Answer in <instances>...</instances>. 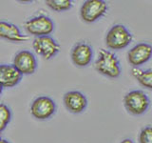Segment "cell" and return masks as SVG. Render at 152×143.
Returning a JSON list of instances; mask_svg holds the SVG:
<instances>
[{
	"label": "cell",
	"instance_id": "1",
	"mask_svg": "<svg viewBox=\"0 0 152 143\" xmlns=\"http://www.w3.org/2000/svg\"><path fill=\"white\" fill-rule=\"evenodd\" d=\"M95 68L100 74L111 78H117L121 74L120 61L112 52L100 49Z\"/></svg>",
	"mask_w": 152,
	"mask_h": 143
},
{
	"label": "cell",
	"instance_id": "2",
	"mask_svg": "<svg viewBox=\"0 0 152 143\" xmlns=\"http://www.w3.org/2000/svg\"><path fill=\"white\" fill-rule=\"evenodd\" d=\"M132 35L122 24L111 27L106 36V44L110 50L125 49L132 41Z\"/></svg>",
	"mask_w": 152,
	"mask_h": 143
},
{
	"label": "cell",
	"instance_id": "3",
	"mask_svg": "<svg viewBox=\"0 0 152 143\" xmlns=\"http://www.w3.org/2000/svg\"><path fill=\"white\" fill-rule=\"evenodd\" d=\"M124 105L128 113L134 116L145 114L150 105L148 97L141 90L131 91L124 97Z\"/></svg>",
	"mask_w": 152,
	"mask_h": 143
},
{
	"label": "cell",
	"instance_id": "4",
	"mask_svg": "<svg viewBox=\"0 0 152 143\" xmlns=\"http://www.w3.org/2000/svg\"><path fill=\"white\" fill-rule=\"evenodd\" d=\"M24 27L30 35L40 37L50 35L54 30V23L49 16L41 14L28 19L24 24Z\"/></svg>",
	"mask_w": 152,
	"mask_h": 143
},
{
	"label": "cell",
	"instance_id": "5",
	"mask_svg": "<svg viewBox=\"0 0 152 143\" xmlns=\"http://www.w3.org/2000/svg\"><path fill=\"white\" fill-rule=\"evenodd\" d=\"M107 12V5L103 0H88L80 10L81 18L87 23H92L104 16Z\"/></svg>",
	"mask_w": 152,
	"mask_h": 143
},
{
	"label": "cell",
	"instance_id": "6",
	"mask_svg": "<svg viewBox=\"0 0 152 143\" xmlns=\"http://www.w3.org/2000/svg\"><path fill=\"white\" fill-rule=\"evenodd\" d=\"M32 47L36 54L43 56L46 60L51 59L60 51V45L50 35L35 37Z\"/></svg>",
	"mask_w": 152,
	"mask_h": 143
},
{
	"label": "cell",
	"instance_id": "7",
	"mask_svg": "<svg viewBox=\"0 0 152 143\" xmlns=\"http://www.w3.org/2000/svg\"><path fill=\"white\" fill-rule=\"evenodd\" d=\"M55 111V102L49 97H37L31 105V113L32 116L39 120H46L50 118L53 116Z\"/></svg>",
	"mask_w": 152,
	"mask_h": 143
},
{
	"label": "cell",
	"instance_id": "8",
	"mask_svg": "<svg viewBox=\"0 0 152 143\" xmlns=\"http://www.w3.org/2000/svg\"><path fill=\"white\" fill-rule=\"evenodd\" d=\"M12 65L22 75H28L35 73L37 69V60L31 52L23 50L15 55Z\"/></svg>",
	"mask_w": 152,
	"mask_h": 143
},
{
	"label": "cell",
	"instance_id": "9",
	"mask_svg": "<svg viewBox=\"0 0 152 143\" xmlns=\"http://www.w3.org/2000/svg\"><path fill=\"white\" fill-rule=\"evenodd\" d=\"M152 56V46L148 43H139L127 52L128 62L133 67L145 64Z\"/></svg>",
	"mask_w": 152,
	"mask_h": 143
},
{
	"label": "cell",
	"instance_id": "10",
	"mask_svg": "<svg viewBox=\"0 0 152 143\" xmlns=\"http://www.w3.org/2000/svg\"><path fill=\"white\" fill-rule=\"evenodd\" d=\"M92 57V48L86 42H80L76 44L71 51V60L77 67L88 66L91 62Z\"/></svg>",
	"mask_w": 152,
	"mask_h": 143
},
{
	"label": "cell",
	"instance_id": "11",
	"mask_svg": "<svg viewBox=\"0 0 152 143\" xmlns=\"http://www.w3.org/2000/svg\"><path fill=\"white\" fill-rule=\"evenodd\" d=\"M64 104L70 113L80 114L88 106V99L78 91H70L64 95Z\"/></svg>",
	"mask_w": 152,
	"mask_h": 143
},
{
	"label": "cell",
	"instance_id": "12",
	"mask_svg": "<svg viewBox=\"0 0 152 143\" xmlns=\"http://www.w3.org/2000/svg\"><path fill=\"white\" fill-rule=\"evenodd\" d=\"M22 74L13 65L0 64V84L3 88H12L22 79Z\"/></svg>",
	"mask_w": 152,
	"mask_h": 143
},
{
	"label": "cell",
	"instance_id": "13",
	"mask_svg": "<svg viewBox=\"0 0 152 143\" xmlns=\"http://www.w3.org/2000/svg\"><path fill=\"white\" fill-rule=\"evenodd\" d=\"M0 38L12 42L21 43L28 40V36L24 35L20 29L12 23L6 21H0Z\"/></svg>",
	"mask_w": 152,
	"mask_h": 143
},
{
	"label": "cell",
	"instance_id": "14",
	"mask_svg": "<svg viewBox=\"0 0 152 143\" xmlns=\"http://www.w3.org/2000/svg\"><path fill=\"white\" fill-rule=\"evenodd\" d=\"M131 74L142 87L152 90V70L142 71L140 69L133 68L131 70Z\"/></svg>",
	"mask_w": 152,
	"mask_h": 143
},
{
	"label": "cell",
	"instance_id": "15",
	"mask_svg": "<svg viewBox=\"0 0 152 143\" xmlns=\"http://www.w3.org/2000/svg\"><path fill=\"white\" fill-rule=\"evenodd\" d=\"M47 6L55 12H65L68 11L72 6L70 0H47Z\"/></svg>",
	"mask_w": 152,
	"mask_h": 143
},
{
	"label": "cell",
	"instance_id": "16",
	"mask_svg": "<svg viewBox=\"0 0 152 143\" xmlns=\"http://www.w3.org/2000/svg\"><path fill=\"white\" fill-rule=\"evenodd\" d=\"M12 119V112L6 104L0 103V133L5 130Z\"/></svg>",
	"mask_w": 152,
	"mask_h": 143
},
{
	"label": "cell",
	"instance_id": "17",
	"mask_svg": "<svg viewBox=\"0 0 152 143\" xmlns=\"http://www.w3.org/2000/svg\"><path fill=\"white\" fill-rule=\"evenodd\" d=\"M140 143H152V126H146L139 135Z\"/></svg>",
	"mask_w": 152,
	"mask_h": 143
},
{
	"label": "cell",
	"instance_id": "18",
	"mask_svg": "<svg viewBox=\"0 0 152 143\" xmlns=\"http://www.w3.org/2000/svg\"><path fill=\"white\" fill-rule=\"evenodd\" d=\"M121 143H133V141L129 139V138H126V139H124Z\"/></svg>",
	"mask_w": 152,
	"mask_h": 143
},
{
	"label": "cell",
	"instance_id": "19",
	"mask_svg": "<svg viewBox=\"0 0 152 143\" xmlns=\"http://www.w3.org/2000/svg\"><path fill=\"white\" fill-rule=\"evenodd\" d=\"M0 143H10L8 140H6V139H3V138H2V139H0Z\"/></svg>",
	"mask_w": 152,
	"mask_h": 143
},
{
	"label": "cell",
	"instance_id": "20",
	"mask_svg": "<svg viewBox=\"0 0 152 143\" xmlns=\"http://www.w3.org/2000/svg\"><path fill=\"white\" fill-rule=\"evenodd\" d=\"M2 91H3V87H2V85L0 84V95H1V94H2Z\"/></svg>",
	"mask_w": 152,
	"mask_h": 143
},
{
	"label": "cell",
	"instance_id": "21",
	"mask_svg": "<svg viewBox=\"0 0 152 143\" xmlns=\"http://www.w3.org/2000/svg\"><path fill=\"white\" fill-rule=\"evenodd\" d=\"M0 139H2V137H1V133H0Z\"/></svg>",
	"mask_w": 152,
	"mask_h": 143
}]
</instances>
